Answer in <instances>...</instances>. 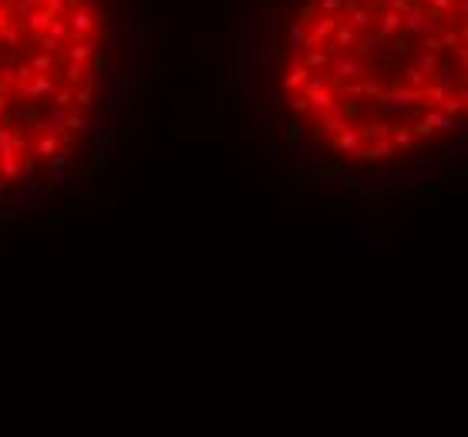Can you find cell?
Instances as JSON below:
<instances>
[{
    "instance_id": "53",
    "label": "cell",
    "mask_w": 468,
    "mask_h": 437,
    "mask_svg": "<svg viewBox=\"0 0 468 437\" xmlns=\"http://www.w3.org/2000/svg\"><path fill=\"white\" fill-rule=\"evenodd\" d=\"M441 30H445V24H441V20H428V27H424V34H431V37H438ZM421 34V37H424Z\"/></svg>"
},
{
    "instance_id": "38",
    "label": "cell",
    "mask_w": 468,
    "mask_h": 437,
    "mask_svg": "<svg viewBox=\"0 0 468 437\" xmlns=\"http://www.w3.org/2000/svg\"><path fill=\"white\" fill-rule=\"evenodd\" d=\"M391 145L401 151H408L414 145V132L411 128H391Z\"/></svg>"
},
{
    "instance_id": "20",
    "label": "cell",
    "mask_w": 468,
    "mask_h": 437,
    "mask_svg": "<svg viewBox=\"0 0 468 437\" xmlns=\"http://www.w3.org/2000/svg\"><path fill=\"white\" fill-rule=\"evenodd\" d=\"M14 24L24 30V34H34V30H47V24H51V14H47L44 7H34L27 17H20V20H14Z\"/></svg>"
},
{
    "instance_id": "34",
    "label": "cell",
    "mask_w": 468,
    "mask_h": 437,
    "mask_svg": "<svg viewBox=\"0 0 468 437\" xmlns=\"http://www.w3.org/2000/svg\"><path fill=\"white\" fill-rule=\"evenodd\" d=\"M88 121H91V115L88 111H68V121H64V132H85L88 128Z\"/></svg>"
},
{
    "instance_id": "43",
    "label": "cell",
    "mask_w": 468,
    "mask_h": 437,
    "mask_svg": "<svg viewBox=\"0 0 468 437\" xmlns=\"http://www.w3.org/2000/svg\"><path fill=\"white\" fill-rule=\"evenodd\" d=\"M41 4H44V11L51 17H61V14H68V7H71V4H68V0H41Z\"/></svg>"
},
{
    "instance_id": "2",
    "label": "cell",
    "mask_w": 468,
    "mask_h": 437,
    "mask_svg": "<svg viewBox=\"0 0 468 437\" xmlns=\"http://www.w3.org/2000/svg\"><path fill=\"white\" fill-rule=\"evenodd\" d=\"M300 94L310 101L314 111H327L337 101V81L333 77H320L317 71H310V77L300 84Z\"/></svg>"
},
{
    "instance_id": "29",
    "label": "cell",
    "mask_w": 468,
    "mask_h": 437,
    "mask_svg": "<svg viewBox=\"0 0 468 437\" xmlns=\"http://www.w3.org/2000/svg\"><path fill=\"white\" fill-rule=\"evenodd\" d=\"M30 41H34V44L41 47V51H51V54H61V41L58 37H51V34H47V30H34V34H27Z\"/></svg>"
},
{
    "instance_id": "48",
    "label": "cell",
    "mask_w": 468,
    "mask_h": 437,
    "mask_svg": "<svg viewBox=\"0 0 468 437\" xmlns=\"http://www.w3.org/2000/svg\"><path fill=\"white\" fill-rule=\"evenodd\" d=\"M411 41H414L411 34H405V37H394V54H408V51H411Z\"/></svg>"
},
{
    "instance_id": "9",
    "label": "cell",
    "mask_w": 468,
    "mask_h": 437,
    "mask_svg": "<svg viewBox=\"0 0 468 437\" xmlns=\"http://www.w3.org/2000/svg\"><path fill=\"white\" fill-rule=\"evenodd\" d=\"M333 27H337V14H317V20L307 24V47H317L324 41H331Z\"/></svg>"
},
{
    "instance_id": "15",
    "label": "cell",
    "mask_w": 468,
    "mask_h": 437,
    "mask_svg": "<svg viewBox=\"0 0 468 437\" xmlns=\"http://www.w3.org/2000/svg\"><path fill=\"white\" fill-rule=\"evenodd\" d=\"M307 77H310V68H307L303 61H293V64H287V71H283V81H280V84H283L287 94H293V91H300V84L307 81Z\"/></svg>"
},
{
    "instance_id": "6",
    "label": "cell",
    "mask_w": 468,
    "mask_h": 437,
    "mask_svg": "<svg viewBox=\"0 0 468 437\" xmlns=\"http://www.w3.org/2000/svg\"><path fill=\"white\" fill-rule=\"evenodd\" d=\"M350 115H354L350 108H344V105H337V101H333L327 111H320V118H317V135H331V138H333L337 132H344V128L350 125Z\"/></svg>"
},
{
    "instance_id": "21",
    "label": "cell",
    "mask_w": 468,
    "mask_h": 437,
    "mask_svg": "<svg viewBox=\"0 0 468 437\" xmlns=\"http://www.w3.org/2000/svg\"><path fill=\"white\" fill-rule=\"evenodd\" d=\"M61 148V135L58 132H41V138H37V145H34V158H51V155H58Z\"/></svg>"
},
{
    "instance_id": "42",
    "label": "cell",
    "mask_w": 468,
    "mask_h": 437,
    "mask_svg": "<svg viewBox=\"0 0 468 437\" xmlns=\"http://www.w3.org/2000/svg\"><path fill=\"white\" fill-rule=\"evenodd\" d=\"M98 148H101V158H105V162H118V158H121V148L111 141V138H108V141H101Z\"/></svg>"
},
{
    "instance_id": "47",
    "label": "cell",
    "mask_w": 468,
    "mask_h": 437,
    "mask_svg": "<svg viewBox=\"0 0 468 437\" xmlns=\"http://www.w3.org/2000/svg\"><path fill=\"white\" fill-rule=\"evenodd\" d=\"M290 108H293L297 115H307V111H310V101H307L303 94H297V91H293V94H290Z\"/></svg>"
},
{
    "instance_id": "49",
    "label": "cell",
    "mask_w": 468,
    "mask_h": 437,
    "mask_svg": "<svg viewBox=\"0 0 468 437\" xmlns=\"http://www.w3.org/2000/svg\"><path fill=\"white\" fill-rule=\"evenodd\" d=\"M37 192H41V185L34 182V175H27V182H24V192H20V198H34Z\"/></svg>"
},
{
    "instance_id": "23",
    "label": "cell",
    "mask_w": 468,
    "mask_h": 437,
    "mask_svg": "<svg viewBox=\"0 0 468 437\" xmlns=\"http://www.w3.org/2000/svg\"><path fill=\"white\" fill-rule=\"evenodd\" d=\"M94 51H98V47H94L88 37H85V41H71V47L64 51V58L75 61V64H88V61L94 58Z\"/></svg>"
},
{
    "instance_id": "12",
    "label": "cell",
    "mask_w": 468,
    "mask_h": 437,
    "mask_svg": "<svg viewBox=\"0 0 468 437\" xmlns=\"http://www.w3.org/2000/svg\"><path fill=\"white\" fill-rule=\"evenodd\" d=\"M54 77V88H78L81 81H88V64H75V61H68L64 68H61Z\"/></svg>"
},
{
    "instance_id": "8",
    "label": "cell",
    "mask_w": 468,
    "mask_h": 437,
    "mask_svg": "<svg viewBox=\"0 0 468 437\" xmlns=\"http://www.w3.org/2000/svg\"><path fill=\"white\" fill-rule=\"evenodd\" d=\"M340 91H344V98H354V101H357V98H374V101H378L384 88H381L374 77L361 75V77H354V81H344V84H340Z\"/></svg>"
},
{
    "instance_id": "3",
    "label": "cell",
    "mask_w": 468,
    "mask_h": 437,
    "mask_svg": "<svg viewBox=\"0 0 468 437\" xmlns=\"http://www.w3.org/2000/svg\"><path fill=\"white\" fill-rule=\"evenodd\" d=\"M331 71H333V81L337 84H344V81H354V77H361L371 71V54L361 51V54H337L331 61Z\"/></svg>"
},
{
    "instance_id": "46",
    "label": "cell",
    "mask_w": 468,
    "mask_h": 437,
    "mask_svg": "<svg viewBox=\"0 0 468 437\" xmlns=\"http://www.w3.org/2000/svg\"><path fill=\"white\" fill-rule=\"evenodd\" d=\"M303 128H307L303 121H290V125H287V141H290V145H297V141L303 138Z\"/></svg>"
},
{
    "instance_id": "11",
    "label": "cell",
    "mask_w": 468,
    "mask_h": 437,
    "mask_svg": "<svg viewBox=\"0 0 468 437\" xmlns=\"http://www.w3.org/2000/svg\"><path fill=\"white\" fill-rule=\"evenodd\" d=\"M17 91H20L24 98H30V101H44V98L54 94V77L51 75H34L27 84H17Z\"/></svg>"
},
{
    "instance_id": "1",
    "label": "cell",
    "mask_w": 468,
    "mask_h": 437,
    "mask_svg": "<svg viewBox=\"0 0 468 437\" xmlns=\"http://www.w3.org/2000/svg\"><path fill=\"white\" fill-rule=\"evenodd\" d=\"M411 132L414 135H421V138H431L435 132H448V135H458V138H465V121L462 118H455V115H445L441 108H424V115L418 125H411Z\"/></svg>"
},
{
    "instance_id": "56",
    "label": "cell",
    "mask_w": 468,
    "mask_h": 437,
    "mask_svg": "<svg viewBox=\"0 0 468 437\" xmlns=\"http://www.w3.org/2000/svg\"><path fill=\"white\" fill-rule=\"evenodd\" d=\"M411 4H418V0H411Z\"/></svg>"
},
{
    "instance_id": "31",
    "label": "cell",
    "mask_w": 468,
    "mask_h": 437,
    "mask_svg": "<svg viewBox=\"0 0 468 437\" xmlns=\"http://www.w3.org/2000/svg\"><path fill=\"white\" fill-rule=\"evenodd\" d=\"M47 34H51V37H58L61 44H68V41H71V24L64 20V14H61V17H51V24H47Z\"/></svg>"
},
{
    "instance_id": "44",
    "label": "cell",
    "mask_w": 468,
    "mask_h": 437,
    "mask_svg": "<svg viewBox=\"0 0 468 437\" xmlns=\"http://www.w3.org/2000/svg\"><path fill=\"white\" fill-rule=\"evenodd\" d=\"M30 77H34V68H30V61H17V84H27Z\"/></svg>"
},
{
    "instance_id": "22",
    "label": "cell",
    "mask_w": 468,
    "mask_h": 437,
    "mask_svg": "<svg viewBox=\"0 0 468 437\" xmlns=\"http://www.w3.org/2000/svg\"><path fill=\"white\" fill-rule=\"evenodd\" d=\"M357 34H361V30H354L347 24V20H344V24H340V20H337V27H333V47H337V51H347V47H357Z\"/></svg>"
},
{
    "instance_id": "33",
    "label": "cell",
    "mask_w": 468,
    "mask_h": 437,
    "mask_svg": "<svg viewBox=\"0 0 468 437\" xmlns=\"http://www.w3.org/2000/svg\"><path fill=\"white\" fill-rule=\"evenodd\" d=\"M20 41H24V30L17 27V24L0 27V47H20Z\"/></svg>"
},
{
    "instance_id": "27",
    "label": "cell",
    "mask_w": 468,
    "mask_h": 437,
    "mask_svg": "<svg viewBox=\"0 0 468 437\" xmlns=\"http://www.w3.org/2000/svg\"><path fill=\"white\" fill-rule=\"evenodd\" d=\"M441 101H445V91H441V84H431V81H428V84L421 88V101H418V105H421V108H438Z\"/></svg>"
},
{
    "instance_id": "32",
    "label": "cell",
    "mask_w": 468,
    "mask_h": 437,
    "mask_svg": "<svg viewBox=\"0 0 468 437\" xmlns=\"http://www.w3.org/2000/svg\"><path fill=\"white\" fill-rule=\"evenodd\" d=\"M418 71H424V75H438V51H421L418 54V64H414Z\"/></svg>"
},
{
    "instance_id": "37",
    "label": "cell",
    "mask_w": 468,
    "mask_h": 437,
    "mask_svg": "<svg viewBox=\"0 0 468 437\" xmlns=\"http://www.w3.org/2000/svg\"><path fill=\"white\" fill-rule=\"evenodd\" d=\"M438 44H441V51H445V47H448V51H452V47L465 44V30L445 27V30H441V34H438Z\"/></svg>"
},
{
    "instance_id": "45",
    "label": "cell",
    "mask_w": 468,
    "mask_h": 437,
    "mask_svg": "<svg viewBox=\"0 0 468 437\" xmlns=\"http://www.w3.org/2000/svg\"><path fill=\"white\" fill-rule=\"evenodd\" d=\"M424 11L428 14H441V11H448V7H455V0H421Z\"/></svg>"
},
{
    "instance_id": "26",
    "label": "cell",
    "mask_w": 468,
    "mask_h": 437,
    "mask_svg": "<svg viewBox=\"0 0 468 437\" xmlns=\"http://www.w3.org/2000/svg\"><path fill=\"white\" fill-rule=\"evenodd\" d=\"M30 68H34V75H51V71L58 68V54H51V51H37V54L30 58Z\"/></svg>"
},
{
    "instance_id": "28",
    "label": "cell",
    "mask_w": 468,
    "mask_h": 437,
    "mask_svg": "<svg viewBox=\"0 0 468 437\" xmlns=\"http://www.w3.org/2000/svg\"><path fill=\"white\" fill-rule=\"evenodd\" d=\"M108 121H111V115H108V118H101V121H94V118L88 121L85 135H88L94 145H101V141H108V138H111V135H108Z\"/></svg>"
},
{
    "instance_id": "13",
    "label": "cell",
    "mask_w": 468,
    "mask_h": 437,
    "mask_svg": "<svg viewBox=\"0 0 468 437\" xmlns=\"http://www.w3.org/2000/svg\"><path fill=\"white\" fill-rule=\"evenodd\" d=\"M424 27H428V11H424V4L418 0V4H411L408 14L401 17V30L411 34V37H421Z\"/></svg>"
},
{
    "instance_id": "4",
    "label": "cell",
    "mask_w": 468,
    "mask_h": 437,
    "mask_svg": "<svg viewBox=\"0 0 468 437\" xmlns=\"http://www.w3.org/2000/svg\"><path fill=\"white\" fill-rule=\"evenodd\" d=\"M381 108L388 111V115H398V111H408V108H414L418 101H421V91L414 88H405V84H394V88L381 91Z\"/></svg>"
},
{
    "instance_id": "40",
    "label": "cell",
    "mask_w": 468,
    "mask_h": 437,
    "mask_svg": "<svg viewBox=\"0 0 468 437\" xmlns=\"http://www.w3.org/2000/svg\"><path fill=\"white\" fill-rule=\"evenodd\" d=\"M314 7H317V14H340L347 7V0H317Z\"/></svg>"
},
{
    "instance_id": "25",
    "label": "cell",
    "mask_w": 468,
    "mask_h": 437,
    "mask_svg": "<svg viewBox=\"0 0 468 437\" xmlns=\"http://www.w3.org/2000/svg\"><path fill=\"white\" fill-rule=\"evenodd\" d=\"M0 175L4 179H17L20 175V155L14 148H0Z\"/></svg>"
},
{
    "instance_id": "5",
    "label": "cell",
    "mask_w": 468,
    "mask_h": 437,
    "mask_svg": "<svg viewBox=\"0 0 468 437\" xmlns=\"http://www.w3.org/2000/svg\"><path fill=\"white\" fill-rule=\"evenodd\" d=\"M68 24H71V41H85V37H91L98 30V14L91 11L88 4L78 0L71 7V14H68Z\"/></svg>"
},
{
    "instance_id": "17",
    "label": "cell",
    "mask_w": 468,
    "mask_h": 437,
    "mask_svg": "<svg viewBox=\"0 0 468 437\" xmlns=\"http://www.w3.org/2000/svg\"><path fill=\"white\" fill-rule=\"evenodd\" d=\"M381 27H378V34H374V41H391L394 34H401V14H398V11H391V7H388V11H381Z\"/></svg>"
},
{
    "instance_id": "54",
    "label": "cell",
    "mask_w": 468,
    "mask_h": 437,
    "mask_svg": "<svg viewBox=\"0 0 468 437\" xmlns=\"http://www.w3.org/2000/svg\"><path fill=\"white\" fill-rule=\"evenodd\" d=\"M424 51H441L438 37H431V34H424Z\"/></svg>"
},
{
    "instance_id": "10",
    "label": "cell",
    "mask_w": 468,
    "mask_h": 437,
    "mask_svg": "<svg viewBox=\"0 0 468 437\" xmlns=\"http://www.w3.org/2000/svg\"><path fill=\"white\" fill-rule=\"evenodd\" d=\"M307 24L310 20H293V27L287 30V64L303 58V51H307Z\"/></svg>"
},
{
    "instance_id": "30",
    "label": "cell",
    "mask_w": 468,
    "mask_h": 437,
    "mask_svg": "<svg viewBox=\"0 0 468 437\" xmlns=\"http://www.w3.org/2000/svg\"><path fill=\"white\" fill-rule=\"evenodd\" d=\"M391 128L394 125H388V121H367L364 135H367V141H384V138H391Z\"/></svg>"
},
{
    "instance_id": "14",
    "label": "cell",
    "mask_w": 468,
    "mask_h": 437,
    "mask_svg": "<svg viewBox=\"0 0 468 437\" xmlns=\"http://www.w3.org/2000/svg\"><path fill=\"white\" fill-rule=\"evenodd\" d=\"M68 111L71 108H61V105H47L41 111V132H64V121H68Z\"/></svg>"
},
{
    "instance_id": "52",
    "label": "cell",
    "mask_w": 468,
    "mask_h": 437,
    "mask_svg": "<svg viewBox=\"0 0 468 437\" xmlns=\"http://www.w3.org/2000/svg\"><path fill=\"white\" fill-rule=\"evenodd\" d=\"M14 24V14H11V4H0V27Z\"/></svg>"
},
{
    "instance_id": "39",
    "label": "cell",
    "mask_w": 468,
    "mask_h": 437,
    "mask_svg": "<svg viewBox=\"0 0 468 437\" xmlns=\"http://www.w3.org/2000/svg\"><path fill=\"white\" fill-rule=\"evenodd\" d=\"M327 175H333V179H337V185H340V189H354V185H357V182H361V175H357V172H344V168H331V172H327Z\"/></svg>"
},
{
    "instance_id": "19",
    "label": "cell",
    "mask_w": 468,
    "mask_h": 437,
    "mask_svg": "<svg viewBox=\"0 0 468 437\" xmlns=\"http://www.w3.org/2000/svg\"><path fill=\"white\" fill-rule=\"evenodd\" d=\"M388 155H394V145H391V138H384V141H364V148H361V162H384Z\"/></svg>"
},
{
    "instance_id": "55",
    "label": "cell",
    "mask_w": 468,
    "mask_h": 437,
    "mask_svg": "<svg viewBox=\"0 0 468 437\" xmlns=\"http://www.w3.org/2000/svg\"><path fill=\"white\" fill-rule=\"evenodd\" d=\"M0 115H4V118H7V115H11V98H7V94H4V91H0Z\"/></svg>"
},
{
    "instance_id": "35",
    "label": "cell",
    "mask_w": 468,
    "mask_h": 437,
    "mask_svg": "<svg viewBox=\"0 0 468 437\" xmlns=\"http://www.w3.org/2000/svg\"><path fill=\"white\" fill-rule=\"evenodd\" d=\"M405 88H414V91H421L424 84H428V81H431V77L424 75V71H418V68H414V64H411V68H405Z\"/></svg>"
},
{
    "instance_id": "51",
    "label": "cell",
    "mask_w": 468,
    "mask_h": 437,
    "mask_svg": "<svg viewBox=\"0 0 468 437\" xmlns=\"http://www.w3.org/2000/svg\"><path fill=\"white\" fill-rule=\"evenodd\" d=\"M259 158H263V162H276V145H259Z\"/></svg>"
},
{
    "instance_id": "36",
    "label": "cell",
    "mask_w": 468,
    "mask_h": 437,
    "mask_svg": "<svg viewBox=\"0 0 468 437\" xmlns=\"http://www.w3.org/2000/svg\"><path fill=\"white\" fill-rule=\"evenodd\" d=\"M75 105L81 108V111H88V108L94 105V88H91L88 81H81V84L75 88Z\"/></svg>"
},
{
    "instance_id": "24",
    "label": "cell",
    "mask_w": 468,
    "mask_h": 437,
    "mask_svg": "<svg viewBox=\"0 0 468 437\" xmlns=\"http://www.w3.org/2000/svg\"><path fill=\"white\" fill-rule=\"evenodd\" d=\"M465 101H468V94H465V88H458V91H452V94H445V101H441V111L445 115H455V118H462L465 115Z\"/></svg>"
},
{
    "instance_id": "16",
    "label": "cell",
    "mask_w": 468,
    "mask_h": 437,
    "mask_svg": "<svg viewBox=\"0 0 468 437\" xmlns=\"http://www.w3.org/2000/svg\"><path fill=\"white\" fill-rule=\"evenodd\" d=\"M344 11H347V24L354 30H364L371 20H374V7H371V4H350V0H347V7H344Z\"/></svg>"
},
{
    "instance_id": "50",
    "label": "cell",
    "mask_w": 468,
    "mask_h": 437,
    "mask_svg": "<svg viewBox=\"0 0 468 437\" xmlns=\"http://www.w3.org/2000/svg\"><path fill=\"white\" fill-rule=\"evenodd\" d=\"M452 51H455V61H458V68L465 71V68H468V47L458 44V47H452Z\"/></svg>"
},
{
    "instance_id": "7",
    "label": "cell",
    "mask_w": 468,
    "mask_h": 437,
    "mask_svg": "<svg viewBox=\"0 0 468 437\" xmlns=\"http://www.w3.org/2000/svg\"><path fill=\"white\" fill-rule=\"evenodd\" d=\"M364 141H367L364 125H347L344 132H337V135H333V148L344 151V155H350V158H357L361 148H364Z\"/></svg>"
},
{
    "instance_id": "41",
    "label": "cell",
    "mask_w": 468,
    "mask_h": 437,
    "mask_svg": "<svg viewBox=\"0 0 468 437\" xmlns=\"http://www.w3.org/2000/svg\"><path fill=\"white\" fill-rule=\"evenodd\" d=\"M105 98H108V111L115 115V111L121 108V88H118V84H108V88H105Z\"/></svg>"
},
{
    "instance_id": "18",
    "label": "cell",
    "mask_w": 468,
    "mask_h": 437,
    "mask_svg": "<svg viewBox=\"0 0 468 437\" xmlns=\"http://www.w3.org/2000/svg\"><path fill=\"white\" fill-rule=\"evenodd\" d=\"M94 77H91L88 84L94 91H105L108 84H115V77H111V64H108V54H98V51H94Z\"/></svg>"
}]
</instances>
